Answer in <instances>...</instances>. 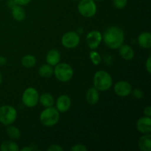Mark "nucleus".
Listing matches in <instances>:
<instances>
[{
    "instance_id": "16",
    "label": "nucleus",
    "mask_w": 151,
    "mask_h": 151,
    "mask_svg": "<svg viewBox=\"0 0 151 151\" xmlns=\"http://www.w3.org/2000/svg\"><path fill=\"white\" fill-rule=\"evenodd\" d=\"M138 147L142 151H150L151 135L150 134H145L140 137L138 141Z\"/></svg>"
},
{
    "instance_id": "32",
    "label": "nucleus",
    "mask_w": 151,
    "mask_h": 151,
    "mask_svg": "<svg viewBox=\"0 0 151 151\" xmlns=\"http://www.w3.org/2000/svg\"><path fill=\"white\" fill-rule=\"evenodd\" d=\"M144 114L146 116H149V117H150V116H151V108H150V106H147V107L145 108Z\"/></svg>"
},
{
    "instance_id": "29",
    "label": "nucleus",
    "mask_w": 151,
    "mask_h": 151,
    "mask_svg": "<svg viewBox=\"0 0 151 151\" xmlns=\"http://www.w3.org/2000/svg\"><path fill=\"white\" fill-rule=\"evenodd\" d=\"M145 68L146 70L147 71L149 74L151 73V57L149 56L148 58L147 59V61L145 63Z\"/></svg>"
},
{
    "instance_id": "35",
    "label": "nucleus",
    "mask_w": 151,
    "mask_h": 151,
    "mask_svg": "<svg viewBox=\"0 0 151 151\" xmlns=\"http://www.w3.org/2000/svg\"><path fill=\"white\" fill-rule=\"evenodd\" d=\"M1 82H2V75H1V72H0V85H1Z\"/></svg>"
},
{
    "instance_id": "9",
    "label": "nucleus",
    "mask_w": 151,
    "mask_h": 151,
    "mask_svg": "<svg viewBox=\"0 0 151 151\" xmlns=\"http://www.w3.org/2000/svg\"><path fill=\"white\" fill-rule=\"evenodd\" d=\"M86 41L90 49L95 50L100 46V43L103 41V35L99 31L92 30L86 35Z\"/></svg>"
},
{
    "instance_id": "11",
    "label": "nucleus",
    "mask_w": 151,
    "mask_h": 151,
    "mask_svg": "<svg viewBox=\"0 0 151 151\" xmlns=\"http://www.w3.org/2000/svg\"><path fill=\"white\" fill-rule=\"evenodd\" d=\"M56 109L59 112L64 113L69 111L70 109L71 105H72V101H71L70 97L66 94H63L60 95L56 101Z\"/></svg>"
},
{
    "instance_id": "6",
    "label": "nucleus",
    "mask_w": 151,
    "mask_h": 151,
    "mask_svg": "<svg viewBox=\"0 0 151 151\" xmlns=\"http://www.w3.org/2000/svg\"><path fill=\"white\" fill-rule=\"evenodd\" d=\"M78 12L86 18H91L97 13V5L94 0H80L78 4Z\"/></svg>"
},
{
    "instance_id": "7",
    "label": "nucleus",
    "mask_w": 151,
    "mask_h": 151,
    "mask_svg": "<svg viewBox=\"0 0 151 151\" xmlns=\"http://www.w3.org/2000/svg\"><path fill=\"white\" fill-rule=\"evenodd\" d=\"M22 100L25 106L28 108H33L39 101V94L35 88L29 87L24 91Z\"/></svg>"
},
{
    "instance_id": "22",
    "label": "nucleus",
    "mask_w": 151,
    "mask_h": 151,
    "mask_svg": "<svg viewBox=\"0 0 151 151\" xmlns=\"http://www.w3.org/2000/svg\"><path fill=\"white\" fill-rule=\"evenodd\" d=\"M54 69L49 64L42 65L38 69V74L42 78H50L53 75Z\"/></svg>"
},
{
    "instance_id": "36",
    "label": "nucleus",
    "mask_w": 151,
    "mask_h": 151,
    "mask_svg": "<svg viewBox=\"0 0 151 151\" xmlns=\"http://www.w3.org/2000/svg\"><path fill=\"white\" fill-rule=\"evenodd\" d=\"M94 1H102V0H94Z\"/></svg>"
},
{
    "instance_id": "1",
    "label": "nucleus",
    "mask_w": 151,
    "mask_h": 151,
    "mask_svg": "<svg viewBox=\"0 0 151 151\" xmlns=\"http://www.w3.org/2000/svg\"><path fill=\"white\" fill-rule=\"evenodd\" d=\"M125 35L121 28L116 26L108 27L103 35L105 44L111 49H117L124 43Z\"/></svg>"
},
{
    "instance_id": "10",
    "label": "nucleus",
    "mask_w": 151,
    "mask_h": 151,
    "mask_svg": "<svg viewBox=\"0 0 151 151\" xmlns=\"http://www.w3.org/2000/svg\"><path fill=\"white\" fill-rule=\"evenodd\" d=\"M114 90L116 95L119 96V97H127L131 94L132 86L127 81H121L115 84Z\"/></svg>"
},
{
    "instance_id": "17",
    "label": "nucleus",
    "mask_w": 151,
    "mask_h": 151,
    "mask_svg": "<svg viewBox=\"0 0 151 151\" xmlns=\"http://www.w3.org/2000/svg\"><path fill=\"white\" fill-rule=\"evenodd\" d=\"M139 45L144 49L151 47V34L150 32H143L138 36Z\"/></svg>"
},
{
    "instance_id": "5",
    "label": "nucleus",
    "mask_w": 151,
    "mask_h": 151,
    "mask_svg": "<svg viewBox=\"0 0 151 151\" xmlns=\"http://www.w3.org/2000/svg\"><path fill=\"white\" fill-rule=\"evenodd\" d=\"M17 118V111L11 106L5 105L0 107V123L4 125H12Z\"/></svg>"
},
{
    "instance_id": "28",
    "label": "nucleus",
    "mask_w": 151,
    "mask_h": 151,
    "mask_svg": "<svg viewBox=\"0 0 151 151\" xmlns=\"http://www.w3.org/2000/svg\"><path fill=\"white\" fill-rule=\"evenodd\" d=\"M48 151H63V148L58 145H52L47 149Z\"/></svg>"
},
{
    "instance_id": "21",
    "label": "nucleus",
    "mask_w": 151,
    "mask_h": 151,
    "mask_svg": "<svg viewBox=\"0 0 151 151\" xmlns=\"http://www.w3.org/2000/svg\"><path fill=\"white\" fill-rule=\"evenodd\" d=\"M7 135L11 139H19L21 137V132L19 128L13 125H7V128L6 129Z\"/></svg>"
},
{
    "instance_id": "33",
    "label": "nucleus",
    "mask_w": 151,
    "mask_h": 151,
    "mask_svg": "<svg viewBox=\"0 0 151 151\" xmlns=\"http://www.w3.org/2000/svg\"><path fill=\"white\" fill-rule=\"evenodd\" d=\"M6 61H7V60H6L5 58L0 56V65H4L6 63Z\"/></svg>"
},
{
    "instance_id": "31",
    "label": "nucleus",
    "mask_w": 151,
    "mask_h": 151,
    "mask_svg": "<svg viewBox=\"0 0 151 151\" xmlns=\"http://www.w3.org/2000/svg\"><path fill=\"white\" fill-rule=\"evenodd\" d=\"M16 5H18V4H16V2L15 0H8V1H7V7H8L9 9H10V10H11L12 8H13V7Z\"/></svg>"
},
{
    "instance_id": "18",
    "label": "nucleus",
    "mask_w": 151,
    "mask_h": 151,
    "mask_svg": "<svg viewBox=\"0 0 151 151\" xmlns=\"http://www.w3.org/2000/svg\"><path fill=\"white\" fill-rule=\"evenodd\" d=\"M12 16L17 22H22L26 17V13L22 6L16 5L11 9Z\"/></svg>"
},
{
    "instance_id": "3",
    "label": "nucleus",
    "mask_w": 151,
    "mask_h": 151,
    "mask_svg": "<svg viewBox=\"0 0 151 151\" xmlns=\"http://www.w3.org/2000/svg\"><path fill=\"white\" fill-rule=\"evenodd\" d=\"M60 119V112L56 108L47 107L40 114V121L44 125L51 127L56 125Z\"/></svg>"
},
{
    "instance_id": "19",
    "label": "nucleus",
    "mask_w": 151,
    "mask_h": 151,
    "mask_svg": "<svg viewBox=\"0 0 151 151\" xmlns=\"http://www.w3.org/2000/svg\"><path fill=\"white\" fill-rule=\"evenodd\" d=\"M39 101L44 107H51L55 104V100L52 95L49 93H44L39 97Z\"/></svg>"
},
{
    "instance_id": "8",
    "label": "nucleus",
    "mask_w": 151,
    "mask_h": 151,
    "mask_svg": "<svg viewBox=\"0 0 151 151\" xmlns=\"http://www.w3.org/2000/svg\"><path fill=\"white\" fill-rule=\"evenodd\" d=\"M81 41V37L77 32L70 31L64 33L62 36L61 44L67 49H73L78 47Z\"/></svg>"
},
{
    "instance_id": "26",
    "label": "nucleus",
    "mask_w": 151,
    "mask_h": 151,
    "mask_svg": "<svg viewBox=\"0 0 151 151\" xmlns=\"http://www.w3.org/2000/svg\"><path fill=\"white\" fill-rule=\"evenodd\" d=\"M131 94H132V96L136 99H142L143 97V92L142 90L136 88V89L131 90Z\"/></svg>"
},
{
    "instance_id": "23",
    "label": "nucleus",
    "mask_w": 151,
    "mask_h": 151,
    "mask_svg": "<svg viewBox=\"0 0 151 151\" xmlns=\"http://www.w3.org/2000/svg\"><path fill=\"white\" fill-rule=\"evenodd\" d=\"M22 64L26 68L33 67L36 64V58L32 55H26L22 58Z\"/></svg>"
},
{
    "instance_id": "37",
    "label": "nucleus",
    "mask_w": 151,
    "mask_h": 151,
    "mask_svg": "<svg viewBox=\"0 0 151 151\" xmlns=\"http://www.w3.org/2000/svg\"><path fill=\"white\" fill-rule=\"evenodd\" d=\"M73 1H80V0H73Z\"/></svg>"
},
{
    "instance_id": "30",
    "label": "nucleus",
    "mask_w": 151,
    "mask_h": 151,
    "mask_svg": "<svg viewBox=\"0 0 151 151\" xmlns=\"http://www.w3.org/2000/svg\"><path fill=\"white\" fill-rule=\"evenodd\" d=\"M16 4L20 6H24L29 4L31 0H15Z\"/></svg>"
},
{
    "instance_id": "25",
    "label": "nucleus",
    "mask_w": 151,
    "mask_h": 151,
    "mask_svg": "<svg viewBox=\"0 0 151 151\" xmlns=\"http://www.w3.org/2000/svg\"><path fill=\"white\" fill-rule=\"evenodd\" d=\"M128 4V0H113V4L116 8L122 9Z\"/></svg>"
},
{
    "instance_id": "24",
    "label": "nucleus",
    "mask_w": 151,
    "mask_h": 151,
    "mask_svg": "<svg viewBox=\"0 0 151 151\" xmlns=\"http://www.w3.org/2000/svg\"><path fill=\"white\" fill-rule=\"evenodd\" d=\"M89 57L93 64L99 65L100 63V62H101V56H100V55L97 52L91 51L89 53Z\"/></svg>"
},
{
    "instance_id": "15",
    "label": "nucleus",
    "mask_w": 151,
    "mask_h": 151,
    "mask_svg": "<svg viewBox=\"0 0 151 151\" xmlns=\"http://www.w3.org/2000/svg\"><path fill=\"white\" fill-rule=\"evenodd\" d=\"M86 101L88 102V104L92 105V106L97 104L100 100V94H99L98 90L94 87L90 88L86 91Z\"/></svg>"
},
{
    "instance_id": "2",
    "label": "nucleus",
    "mask_w": 151,
    "mask_h": 151,
    "mask_svg": "<svg viewBox=\"0 0 151 151\" xmlns=\"http://www.w3.org/2000/svg\"><path fill=\"white\" fill-rule=\"evenodd\" d=\"M112 78L110 74L104 70L97 71L94 76V88L98 91H105L109 90L111 87Z\"/></svg>"
},
{
    "instance_id": "12",
    "label": "nucleus",
    "mask_w": 151,
    "mask_h": 151,
    "mask_svg": "<svg viewBox=\"0 0 151 151\" xmlns=\"http://www.w3.org/2000/svg\"><path fill=\"white\" fill-rule=\"evenodd\" d=\"M137 129L142 134H150L151 132V119L149 116H143L137 120Z\"/></svg>"
},
{
    "instance_id": "27",
    "label": "nucleus",
    "mask_w": 151,
    "mask_h": 151,
    "mask_svg": "<svg viewBox=\"0 0 151 151\" xmlns=\"http://www.w3.org/2000/svg\"><path fill=\"white\" fill-rule=\"evenodd\" d=\"M71 150L72 151H86L87 148L86 147L82 144H77L75 145L72 146L71 147Z\"/></svg>"
},
{
    "instance_id": "20",
    "label": "nucleus",
    "mask_w": 151,
    "mask_h": 151,
    "mask_svg": "<svg viewBox=\"0 0 151 151\" xmlns=\"http://www.w3.org/2000/svg\"><path fill=\"white\" fill-rule=\"evenodd\" d=\"M1 151H19V145L15 142L11 140L4 141L0 145Z\"/></svg>"
},
{
    "instance_id": "13",
    "label": "nucleus",
    "mask_w": 151,
    "mask_h": 151,
    "mask_svg": "<svg viewBox=\"0 0 151 151\" xmlns=\"http://www.w3.org/2000/svg\"><path fill=\"white\" fill-rule=\"evenodd\" d=\"M46 60L47 64L52 66L57 65L60 60V54L58 50L55 49L50 50L46 56Z\"/></svg>"
},
{
    "instance_id": "4",
    "label": "nucleus",
    "mask_w": 151,
    "mask_h": 151,
    "mask_svg": "<svg viewBox=\"0 0 151 151\" xmlns=\"http://www.w3.org/2000/svg\"><path fill=\"white\" fill-rule=\"evenodd\" d=\"M53 74L59 81L66 83L72 79L74 75V71L72 66L68 63H58L54 68Z\"/></svg>"
},
{
    "instance_id": "34",
    "label": "nucleus",
    "mask_w": 151,
    "mask_h": 151,
    "mask_svg": "<svg viewBox=\"0 0 151 151\" xmlns=\"http://www.w3.org/2000/svg\"><path fill=\"white\" fill-rule=\"evenodd\" d=\"M33 150H34L33 147H24L22 149V151H32Z\"/></svg>"
},
{
    "instance_id": "14",
    "label": "nucleus",
    "mask_w": 151,
    "mask_h": 151,
    "mask_svg": "<svg viewBox=\"0 0 151 151\" xmlns=\"http://www.w3.org/2000/svg\"><path fill=\"white\" fill-rule=\"evenodd\" d=\"M119 52L121 57L126 60H131L134 57V51L131 47L127 44H122L119 47Z\"/></svg>"
}]
</instances>
